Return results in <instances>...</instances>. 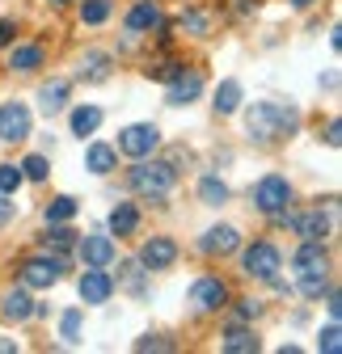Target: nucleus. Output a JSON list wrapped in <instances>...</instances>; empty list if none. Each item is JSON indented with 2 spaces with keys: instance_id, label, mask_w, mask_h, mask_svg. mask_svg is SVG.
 I'll return each instance as SVG.
<instances>
[{
  "instance_id": "f257e3e1",
  "label": "nucleus",
  "mask_w": 342,
  "mask_h": 354,
  "mask_svg": "<svg viewBox=\"0 0 342 354\" xmlns=\"http://www.w3.org/2000/svg\"><path fill=\"white\" fill-rule=\"evenodd\" d=\"M300 127V110L296 106H283V102H253L245 110V131L253 144H275L283 136Z\"/></svg>"
},
{
  "instance_id": "f03ea898",
  "label": "nucleus",
  "mask_w": 342,
  "mask_h": 354,
  "mask_svg": "<svg viewBox=\"0 0 342 354\" xmlns=\"http://www.w3.org/2000/svg\"><path fill=\"white\" fill-rule=\"evenodd\" d=\"M127 186H132L136 194H144V198H165L169 190H174V169H169L165 160H136L132 165V173H127Z\"/></svg>"
},
{
  "instance_id": "7ed1b4c3",
  "label": "nucleus",
  "mask_w": 342,
  "mask_h": 354,
  "mask_svg": "<svg viewBox=\"0 0 342 354\" xmlns=\"http://www.w3.org/2000/svg\"><path fill=\"white\" fill-rule=\"evenodd\" d=\"M287 203H291V182L279 173H267L258 186H253V207L262 215H287Z\"/></svg>"
},
{
  "instance_id": "20e7f679",
  "label": "nucleus",
  "mask_w": 342,
  "mask_h": 354,
  "mask_svg": "<svg viewBox=\"0 0 342 354\" xmlns=\"http://www.w3.org/2000/svg\"><path fill=\"white\" fill-rule=\"evenodd\" d=\"M156 148H161V131H156L152 122H132V127H123V131H118V152H123V156H132V160L152 156Z\"/></svg>"
},
{
  "instance_id": "39448f33",
  "label": "nucleus",
  "mask_w": 342,
  "mask_h": 354,
  "mask_svg": "<svg viewBox=\"0 0 342 354\" xmlns=\"http://www.w3.org/2000/svg\"><path fill=\"white\" fill-rule=\"evenodd\" d=\"M245 274L249 279H262V283H275L279 279V266H283V253L271 245V241H258L253 249H245Z\"/></svg>"
},
{
  "instance_id": "423d86ee",
  "label": "nucleus",
  "mask_w": 342,
  "mask_h": 354,
  "mask_svg": "<svg viewBox=\"0 0 342 354\" xmlns=\"http://www.w3.org/2000/svg\"><path fill=\"white\" fill-rule=\"evenodd\" d=\"M60 279H64V257H30L21 266V287L42 291V287H55Z\"/></svg>"
},
{
  "instance_id": "0eeeda50",
  "label": "nucleus",
  "mask_w": 342,
  "mask_h": 354,
  "mask_svg": "<svg viewBox=\"0 0 342 354\" xmlns=\"http://www.w3.org/2000/svg\"><path fill=\"white\" fill-rule=\"evenodd\" d=\"M30 136V110L21 102L0 106V144H17Z\"/></svg>"
},
{
  "instance_id": "6e6552de",
  "label": "nucleus",
  "mask_w": 342,
  "mask_h": 354,
  "mask_svg": "<svg viewBox=\"0 0 342 354\" xmlns=\"http://www.w3.org/2000/svg\"><path fill=\"white\" fill-rule=\"evenodd\" d=\"M228 299V287L220 279H195L190 287V304H195V313H220Z\"/></svg>"
},
{
  "instance_id": "1a4fd4ad",
  "label": "nucleus",
  "mask_w": 342,
  "mask_h": 354,
  "mask_svg": "<svg viewBox=\"0 0 342 354\" xmlns=\"http://www.w3.org/2000/svg\"><path fill=\"white\" fill-rule=\"evenodd\" d=\"M110 295H114V279L106 274V266H84L80 299H84V304H106Z\"/></svg>"
},
{
  "instance_id": "9d476101",
  "label": "nucleus",
  "mask_w": 342,
  "mask_h": 354,
  "mask_svg": "<svg viewBox=\"0 0 342 354\" xmlns=\"http://www.w3.org/2000/svg\"><path fill=\"white\" fill-rule=\"evenodd\" d=\"M241 245V232L233 228V224H216V228H207L203 236H199V253H207V257H224V253H233Z\"/></svg>"
},
{
  "instance_id": "9b49d317",
  "label": "nucleus",
  "mask_w": 342,
  "mask_h": 354,
  "mask_svg": "<svg viewBox=\"0 0 342 354\" xmlns=\"http://www.w3.org/2000/svg\"><path fill=\"white\" fill-rule=\"evenodd\" d=\"M178 261V245L169 241V236H152L144 249H140V266L152 274V270H169V266Z\"/></svg>"
},
{
  "instance_id": "f8f14e48",
  "label": "nucleus",
  "mask_w": 342,
  "mask_h": 354,
  "mask_svg": "<svg viewBox=\"0 0 342 354\" xmlns=\"http://www.w3.org/2000/svg\"><path fill=\"white\" fill-rule=\"evenodd\" d=\"M199 93H203V72H195V68H182L169 80V106H190Z\"/></svg>"
},
{
  "instance_id": "ddd939ff",
  "label": "nucleus",
  "mask_w": 342,
  "mask_h": 354,
  "mask_svg": "<svg viewBox=\"0 0 342 354\" xmlns=\"http://www.w3.org/2000/svg\"><path fill=\"white\" fill-rule=\"evenodd\" d=\"M161 21H165V13H161L156 0H140V5L127 13V30H132V34H148V30H156Z\"/></svg>"
},
{
  "instance_id": "4468645a",
  "label": "nucleus",
  "mask_w": 342,
  "mask_h": 354,
  "mask_svg": "<svg viewBox=\"0 0 342 354\" xmlns=\"http://www.w3.org/2000/svg\"><path fill=\"white\" fill-rule=\"evenodd\" d=\"M114 257H118V249H114L110 236H84L80 241V261L84 266H110Z\"/></svg>"
},
{
  "instance_id": "2eb2a0df",
  "label": "nucleus",
  "mask_w": 342,
  "mask_h": 354,
  "mask_svg": "<svg viewBox=\"0 0 342 354\" xmlns=\"http://www.w3.org/2000/svg\"><path fill=\"white\" fill-rule=\"evenodd\" d=\"M291 228H296V236H300V241H325L330 236V215H321V207H317L309 215H296Z\"/></svg>"
},
{
  "instance_id": "dca6fc26",
  "label": "nucleus",
  "mask_w": 342,
  "mask_h": 354,
  "mask_svg": "<svg viewBox=\"0 0 342 354\" xmlns=\"http://www.w3.org/2000/svg\"><path fill=\"white\" fill-rule=\"evenodd\" d=\"M291 266H296V274H313V270H325V249H321V241H305L300 249L291 253Z\"/></svg>"
},
{
  "instance_id": "f3484780",
  "label": "nucleus",
  "mask_w": 342,
  "mask_h": 354,
  "mask_svg": "<svg viewBox=\"0 0 342 354\" xmlns=\"http://www.w3.org/2000/svg\"><path fill=\"white\" fill-rule=\"evenodd\" d=\"M64 106H68V80H47V84L38 88V110L47 114V118L60 114Z\"/></svg>"
},
{
  "instance_id": "a211bd4d",
  "label": "nucleus",
  "mask_w": 342,
  "mask_h": 354,
  "mask_svg": "<svg viewBox=\"0 0 342 354\" xmlns=\"http://www.w3.org/2000/svg\"><path fill=\"white\" fill-rule=\"evenodd\" d=\"M140 228V211L132 207V203H118L114 211H110V232L114 236H132Z\"/></svg>"
},
{
  "instance_id": "6ab92c4d",
  "label": "nucleus",
  "mask_w": 342,
  "mask_h": 354,
  "mask_svg": "<svg viewBox=\"0 0 342 354\" xmlns=\"http://www.w3.org/2000/svg\"><path fill=\"white\" fill-rule=\"evenodd\" d=\"M84 165H89V173H110V169H118V148H110V144H89Z\"/></svg>"
},
{
  "instance_id": "aec40b11",
  "label": "nucleus",
  "mask_w": 342,
  "mask_h": 354,
  "mask_svg": "<svg viewBox=\"0 0 342 354\" xmlns=\"http://www.w3.org/2000/svg\"><path fill=\"white\" fill-rule=\"evenodd\" d=\"M9 68H13V72H38V68H42V47H34V42L13 47V51H9Z\"/></svg>"
},
{
  "instance_id": "412c9836",
  "label": "nucleus",
  "mask_w": 342,
  "mask_h": 354,
  "mask_svg": "<svg viewBox=\"0 0 342 354\" xmlns=\"http://www.w3.org/2000/svg\"><path fill=\"white\" fill-rule=\"evenodd\" d=\"M98 127H102V110L98 106H76L72 110V136L84 140V136H93Z\"/></svg>"
},
{
  "instance_id": "4be33fe9",
  "label": "nucleus",
  "mask_w": 342,
  "mask_h": 354,
  "mask_svg": "<svg viewBox=\"0 0 342 354\" xmlns=\"http://www.w3.org/2000/svg\"><path fill=\"white\" fill-rule=\"evenodd\" d=\"M76 76H80V80H106V76H110V55H106V51H89V55L80 59Z\"/></svg>"
},
{
  "instance_id": "5701e85b",
  "label": "nucleus",
  "mask_w": 342,
  "mask_h": 354,
  "mask_svg": "<svg viewBox=\"0 0 342 354\" xmlns=\"http://www.w3.org/2000/svg\"><path fill=\"white\" fill-rule=\"evenodd\" d=\"M241 110V80H224L220 88H216V114H237Z\"/></svg>"
},
{
  "instance_id": "b1692460",
  "label": "nucleus",
  "mask_w": 342,
  "mask_h": 354,
  "mask_svg": "<svg viewBox=\"0 0 342 354\" xmlns=\"http://www.w3.org/2000/svg\"><path fill=\"white\" fill-rule=\"evenodd\" d=\"M224 350H228V354H253V350H258V337H253L245 325H233V329L224 333Z\"/></svg>"
},
{
  "instance_id": "393cba45",
  "label": "nucleus",
  "mask_w": 342,
  "mask_h": 354,
  "mask_svg": "<svg viewBox=\"0 0 342 354\" xmlns=\"http://www.w3.org/2000/svg\"><path fill=\"white\" fill-rule=\"evenodd\" d=\"M5 317H9V321H30V317H34V299L13 287V291L5 295Z\"/></svg>"
},
{
  "instance_id": "a878e982",
  "label": "nucleus",
  "mask_w": 342,
  "mask_h": 354,
  "mask_svg": "<svg viewBox=\"0 0 342 354\" xmlns=\"http://www.w3.org/2000/svg\"><path fill=\"white\" fill-rule=\"evenodd\" d=\"M199 198H203L207 207H224V203H228V186L220 182V177H211V173H207L203 182H199Z\"/></svg>"
},
{
  "instance_id": "bb28decb",
  "label": "nucleus",
  "mask_w": 342,
  "mask_h": 354,
  "mask_svg": "<svg viewBox=\"0 0 342 354\" xmlns=\"http://www.w3.org/2000/svg\"><path fill=\"white\" fill-rule=\"evenodd\" d=\"M110 17V0H80V21L84 26H102Z\"/></svg>"
},
{
  "instance_id": "cd10ccee",
  "label": "nucleus",
  "mask_w": 342,
  "mask_h": 354,
  "mask_svg": "<svg viewBox=\"0 0 342 354\" xmlns=\"http://www.w3.org/2000/svg\"><path fill=\"white\" fill-rule=\"evenodd\" d=\"M47 173H51V165H47V156H26L21 160V177H26V182H47Z\"/></svg>"
},
{
  "instance_id": "c85d7f7f",
  "label": "nucleus",
  "mask_w": 342,
  "mask_h": 354,
  "mask_svg": "<svg viewBox=\"0 0 342 354\" xmlns=\"http://www.w3.org/2000/svg\"><path fill=\"white\" fill-rule=\"evenodd\" d=\"M76 215V198H68V194H60L51 207H47V224H68V219Z\"/></svg>"
},
{
  "instance_id": "c756f323",
  "label": "nucleus",
  "mask_w": 342,
  "mask_h": 354,
  "mask_svg": "<svg viewBox=\"0 0 342 354\" xmlns=\"http://www.w3.org/2000/svg\"><path fill=\"white\" fill-rule=\"evenodd\" d=\"M178 26H182L186 34H195V38H203V34L211 30V17H207V13H195V9H190V13H182V17H178Z\"/></svg>"
},
{
  "instance_id": "7c9ffc66",
  "label": "nucleus",
  "mask_w": 342,
  "mask_h": 354,
  "mask_svg": "<svg viewBox=\"0 0 342 354\" xmlns=\"http://www.w3.org/2000/svg\"><path fill=\"white\" fill-rule=\"evenodd\" d=\"M330 287V279H325V270H313V274H300V295L305 299H317L321 291Z\"/></svg>"
},
{
  "instance_id": "2f4dec72",
  "label": "nucleus",
  "mask_w": 342,
  "mask_h": 354,
  "mask_svg": "<svg viewBox=\"0 0 342 354\" xmlns=\"http://www.w3.org/2000/svg\"><path fill=\"white\" fill-rule=\"evenodd\" d=\"M72 236H76V232H68V228L51 224V232L42 236V245H47V249H55V253H64V249H72Z\"/></svg>"
},
{
  "instance_id": "473e14b6",
  "label": "nucleus",
  "mask_w": 342,
  "mask_h": 354,
  "mask_svg": "<svg viewBox=\"0 0 342 354\" xmlns=\"http://www.w3.org/2000/svg\"><path fill=\"white\" fill-rule=\"evenodd\" d=\"M21 182H26V177H21V165H0V194H13Z\"/></svg>"
},
{
  "instance_id": "72a5a7b5",
  "label": "nucleus",
  "mask_w": 342,
  "mask_h": 354,
  "mask_svg": "<svg viewBox=\"0 0 342 354\" xmlns=\"http://www.w3.org/2000/svg\"><path fill=\"white\" fill-rule=\"evenodd\" d=\"M144 274H148V270H144L140 261H123V287H127V291H140V287H144Z\"/></svg>"
},
{
  "instance_id": "f704fd0d",
  "label": "nucleus",
  "mask_w": 342,
  "mask_h": 354,
  "mask_svg": "<svg viewBox=\"0 0 342 354\" xmlns=\"http://www.w3.org/2000/svg\"><path fill=\"white\" fill-rule=\"evenodd\" d=\"M60 333H64V342L80 337V308H68V313L60 317Z\"/></svg>"
},
{
  "instance_id": "c9c22d12",
  "label": "nucleus",
  "mask_w": 342,
  "mask_h": 354,
  "mask_svg": "<svg viewBox=\"0 0 342 354\" xmlns=\"http://www.w3.org/2000/svg\"><path fill=\"white\" fill-rule=\"evenodd\" d=\"M338 337H342V333H338V321H330V325L321 329V342H317V346H321L325 354H338Z\"/></svg>"
},
{
  "instance_id": "e433bc0d",
  "label": "nucleus",
  "mask_w": 342,
  "mask_h": 354,
  "mask_svg": "<svg viewBox=\"0 0 342 354\" xmlns=\"http://www.w3.org/2000/svg\"><path fill=\"white\" fill-rule=\"evenodd\" d=\"M182 68H186V64H152V68H148V76H156V80H174Z\"/></svg>"
},
{
  "instance_id": "4c0bfd02",
  "label": "nucleus",
  "mask_w": 342,
  "mask_h": 354,
  "mask_svg": "<svg viewBox=\"0 0 342 354\" xmlns=\"http://www.w3.org/2000/svg\"><path fill=\"white\" fill-rule=\"evenodd\" d=\"M13 38H17V21H9V17H0V47H9Z\"/></svg>"
},
{
  "instance_id": "58836bf2",
  "label": "nucleus",
  "mask_w": 342,
  "mask_h": 354,
  "mask_svg": "<svg viewBox=\"0 0 342 354\" xmlns=\"http://www.w3.org/2000/svg\"><path fill=\"white\" fill-rule=\"evenodd\" d=\"M258 313H262V308H258V299H245V304L237 308V317H241V321H249V317H258Z\"/></svg>"
},
{
  "instance_id": "ea45409f",
  "label": "nucleus",
  "mask_w": 342,
  "mask_h": 354,
  "mask_svg": "<svg viewBox=\"0 0 342 354\" xmlns=\"http://www.w3.org/2000/svg\"><path fill=\"white\" fill-rule=\"evenodd\" d=\"M136 350H169V342H161V337H140Z\"/></svg>"
},
{
  "instance_id": "a19ab883",
  "label": "nucleus",
  "mask_w": 342,
  "mask_h": 354,
  "mask_svg": "<svg viewBox=\"0 0 342 354\" xmlns=\"http://www.w3.org/2000/svg\"><path fill=\"white\" fill-rule=\"evenodd\" d=\"M338 131H342V127H338V118H334V122L325 127V144H330V148H338V144H342V136H338Z\"/></svg>"
},
{
  "instance_id": "79ce46f5",
  "label": "nucleus",
  "mask_w": 342,
  "mask_h": 354,
  "mask_svg": "<svg viewBox=\"0 0 342 354\" xmlns=\"http://www.w3.org/2000/svg\"><path fill=\"white\" fill-rule=\"evenodd\" d=\"M325 308H330V321H338V317H342V304H338V291H330V295H325Z\"/></svg>"
},
{
  "instance_id": "37998d69",
  "label": "nucleus",
  "mask_w": 342,
  "mask_h": 354,
  "mask_svg": "<svg viewBox=\"0 0 342 354\" xmlns=\"http://www.w3.org/2000/svg\"><path fill=\"white\" fill-rule=\"evenodd\" d=\"M9 219H13V203L0 194V224H9Z\"/></svg>"
},
{
  "instance_id": "c03bdc74",
  "label": "nucleus",
  "mask_w": 342,
  "mask_h": 354,
  "mask_svg": "<svg viewBox=\"0 0 342 354\" xmlns=\"http://www.w3.org/2000/svg\"><path fill=\"white\" fill-rule=\"evenodd\" d=\"M258 9V0H237V13H253Z\"/></svg>"
},
{
  "instance_id": "a18cd8bd",
  "label": "nucleus",
  "mask_w": 342,
  "mask_h": 354,
  "mask_svg": "<svg viewBox=\"0 0 342 354\" xmlns=\"http://www.w3.org/2000/svg\"><path fill=\"white\" fill-rule=\"evenodd\" d=\"M17 350V342H9V337H0V354H13Z\"/></svg>"
},
{
  "instance_id": "49530a36",
  "label": "nucleus",
  "mask_w": 342,
  "mask_h": 354,
  "mask_svg": "<svg viewBox=\"0 0 342 354\" xmlns=\"http://www.w3.org/2000/svg\"><path fill=\"white\" fill-rule=\"evenodd\" d=\"M291 5H296V9H309V5H313V0H291Z\"/></svg>"
},
{
  "instance_id": "de8ad7c7",
  "label": "nucleus",
  "mask_w": 342,
  "mask_h": 354,
  "mask_svg": "<svg viewBox=\"0 0 342 354\" xmlns=\"http://www.w3.org/2000/svg\"><path fill=\"white\" fill-rule=\"evenodd\" d=\"M51 5H68V0H51Z\"/></svg>"
}]
</instances>
